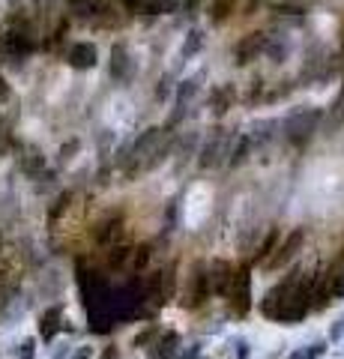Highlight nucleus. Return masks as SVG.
Segmentation results:
<instances>
[{
    "label": "nucleus",
    "instance_id": "31",
    "mask_svg": "<svg viewBox=\"0 0 344 359\" xmlns=\"http://www.w3.org/2000/svg\"><path fill=\"white\" fill-rule=\"evenodd\" d=\"M78 150H81V141H78V138H69V141H66L63 147H60V162H69Z\"/></svg>",
    "mask_w": 344,
    "mask_h": 359
},
{
    "label": "nucleus",
    "instance_id": "24",
    "mask_svg": "<svg viewBox=\"0 0 344 359\" xmlns=\"http://www.w3.org/2000/svg\"><path fill=\"white\" fill-rule=\"evenodd\" d=\"M129 252H132V245L126 243H114V245H108V255H105V266L108 269H126V261H129Z\"/></svg>",
    "mask_w": 344,
    "mask_h": 359
},
{
    "label": "nucleus",
    "instance_id": "41",
    "mask_svg": "<svg viewBox=\"0 0 344 359\" xmlns=\"http://www.w3.org/2000/svg\"><path fill=\"white\" fill-rule=\"evenodd\" d=\"M198 353H201V344H192V347L186 351V356H180V359H195Z\"/></svg>",
    "mask_w": 344,
    "mask_h": 359
},
{
    "label": "nucleus",
    "instance_id": "18",
    "mask_svg": "<svg viewBox=\"0 0 344 359\" xmlns=\"http://www.w3.org/2000/svg\"><path fill=\"white\" fill-rule=\"evenodd\" d=\"M177 297V264H168L165 269H159V309L168 306Z\"/></svg>",
    "mask_w": 344,
    "mask_h": 359
},
{
    "label": "nucleus",
    "instance_id": "29",
    "mask_svg": "<svg viewBox=\"0 0 344 359\" xmlns=\"http://www.w3.org/2000/svg\"><path fill=\"white\" fill-rule=\"evenodd\" d=\"M156 335H159V327H156V323H150L147 330H144V332H138L135 339H132V347H147L153 339H156Z\"/></svg>",
    "mask_w": 344,
    "mask_h": 359
},
{
    "label": "nucleus",
    "instance_id": "39",
    "mask_svg": "<svg viewBox=\"0 0 344 359\" xmlns=\"http://www.w3.org/2000/svg\"><path fill=\"white\" fill-rule=\"evenodd\" d=\"M117 356H120V347H117V344H108L99 359H117Z\"/></svg>",
    "mask_w": 344,
    "mask_h": 359
},
{
    "label": "nucleus",
    "instance_id": "44",
    "mask_svg": "<svg viewBox=\"0 0 344 359\" xmlns=\"http://www.w3.org/2000/svg\"><path fill=\"white\" fill-rule=\"evenodd\" d=\"M287 359H303V351H294V353L287 356Z\"/></svg>",
    "mask_w": 344,
    "mask_h": 359
},
{
    "label": "nucleus",
    "instance_id": "22",
    "mask_svg": "<svg viewBox=\"0 0 344 359\" xmlns=\"http://www.w3.org/2000/svg\"><path fill=\"white\" fill-rule=\"evenodd\" d=\"M72 201H75V192H72V189H66V192H60L57 198H54V204L48 207V224H51V228L66 216V212H69Z\"/></svg>",
    "mask_w": 344,
    "mask_h": 359
},
{
    "label": "nucleus",
    "instance_id": "10",
    "mask_svg": "<svg viewBox=\"0 0 344 359\" xmlns=\"http://www.w3.org/2000/svg\"><path fill=\"white\" fill-rule=\"evenodd\" d=\"M123 231H126V222H123L120 212H114V216H105L93 228V240H96V245H105V249H108V245H114V243L123 240Z\"/></svg>",
    "mask_w": 344,
    "mask_h": 359
},
{
    "label": "nucleus",
    "instance_id": "38",
    "mask_svg": "<svg viewBox=\"0 0 344 359\" xmlns=\"http://www.w3.org/2000/svg\"><path fill=\"white\" fill-rule=\"evenodd\" d=\"M237 356H240V359H249V356H252V351H249V341L237 339Z\"/></svg>",
    "mask_w": 344,
    "mask_h": 359
},
{
    "label": "nucleus",
    "instance_id": "13",
    "mask_svg": "<svg viewBox=\"0 0 344 359\" xmlns=\"http://www.w3.org/2000/svg\"><path fill=\"white\" fill-rule=\"evenodd\" d=\"M132 72V60H129V51L123 42H114L111 45V63H108V75L114 78V81H126Z\"/></svg>",
    "mask_w": 344,
    "mask_h": 359
},
{
    "label": "nucleus",
    "instance_id": "42",
    "mask_svg": "<svg viewBox=\"0 0 344 359\" xmlns=\"http://www.w3.org/2000/svg\"><path fill=\"white\" fill-rule=\"evenodd\" d=\"M156 96H159V99H165V96H168V78H165V81L156 87Z\"/></svg>",
    "mask_w": 344,
    "mask_h": 359
},
{
    "label": "nucleus",
    "instance_id": "34",
    "mask_svg": "<svg viewBox=\"0 0 344 359\" xmlns=\"http://www.w3.org/2000/svg\"><path fill=\"white\" fill-rule=\"evenodd\" d=\"M344 339V314L341 318L332 323V330H329V344H336V341H341Z\"/></svg>",
    "mask_w": 344,
    "mask_h": 359
},
{
    "label": "nucleus",
    "instance_id": "14",
    "mask_svg": "<svg viewBox=\"0 0 344 359\" xmlns=\"http://www.w3.org/2000/svg\"><path fill=\"white\" fill-rule=\"evenodd\" d=\"M234 102H237V90H234V84H219V87L209 90V111H213L216 117H225Z\"/></svg>",
    "mask_w": 344,
    "mask_h": 359
},
{
    "label": "nucleus",
    "instance_id": "9",
    "mask_svg": "<svg viewBox=\"0 0 344 359\" xmlns=\"http://www.w3.org/2000/svg\"><path fill=\"white\" fill-rule=\"evenodd\" d=\"M207 269H209V282H213V294L228 297L231 285H234V278H237V266L225 261V257H216V261L207 264Z\"/></svg>",
    "mask_w": 344,
    "mask_h": 359
},
{
    "label": "nucleus",
    "instance_id": "21",
    "mask_svg": "<svg viewBox=\"0 0 344 359\" xmlns=\"http://www.w3.org/2000/svg\"><path fill=\"white\" fill-rule=\"evenodd\" d=\"M204 42H207V36H204V30L201 27H192L186 33V39H183V45H180V57L183 60H192L195 54H201V48H204Z\"/></svg>",
    "mask_w": 344,
    "mask_h": 359
},
{
    "label": "nucleus",
    "instance_id": "40",
    "mask_svg": "<svg viewBox=\"0 0 344 359\" xmlns=\"http://www.w3.org/2000/svg\"><path fill=\"white\" fill-rule=\"evenodd\" d=\"M180 6L186 9V13H195V9L201 6V0H180Z\"/></svg>",
    "mask_w": 344,
    "mask_h": 359
},
{
    "label": "nucleus",
    "instance_id": "43",
    "mask_svg": "<svg viewBox=\"0 0 344 359\" xmlns=\"http://www.w3.org/2000/svg\"><path fill=\"white\" fill-rule=\"evenodd\" d=\"M69 351H72V347H69V344H63V347H60V351H57V353H54V359H69Z\"/></svg>",
    "mask_w": 344,
    "mask_h": 359
},
{
    "label": "nucleus",
    "instance_id": "6",
    "mask_svg": "<svg viewBox=\"0 0 344 359\" xmlns=\"http://www.w3.org/2000/svg\"><path fill=\"white\" fill-rule=\"evenodd\" d=\"M303 243H305V228H294V231L284 237V243H282V245H275L273 255L266 257V261H263L261 266H263V269H270V273H275V269L287 266V264H291L294 257L299 255V249H303Z\"/></svg>",
    "mask_w": 344,
    "mask_h": 359
},
{
    "label": "nucleus",
    "instance_id": "46",
    "mask_svg": "<svg viewBox=\"0 0 344 359\" xmlns=\"http://www.w3.org/2000/svg\"><path fill=\"white\" fill-rule=\"evenodd\" d=\"M341 45H344V39H341Z\"/></svg>",
    "mask_w": 344,
    "mask_h": 359
},
{
    "label": "nucleus",
    "instance_id": "3",
    "mask_svg": "<svg viewBox=\"0 0 344 359\" xmlns=\"http://www.w3.org/2000/svg\"><path fill=\"white\" fill-rule=\"evenodd\" d=\"M234 135H237V132H228V129H213V132H209V138L201 144V150H198V165H201L204 171H207V168L225 165Z\"/></svg>",
    "mask_w": 344,
    "mask_h": 359
},
{
    "label": "nucleus",
    "instance_id": "30",
    "mask_svg": "<svg viewBox=\"0 0 344 359\" xmlns=\"http://www.w3.org/2000/svg\"><path fill=\"white\" fill-rule=\"evenodd\" d=\"M326 351H329V341L320 339V341H315V344L303 347V359H320V356H324Z\"/></svg>",
    "mask_w": 344,
    "mask_h": 359
},
{
    "label": "nucleus",
    "instance_id": "45",
    "mask_svg": "<svg viewBox=\"0 0 344 359\" xmlns=\"http://www.w3.org/2000/svg\"><path fill=\"white\" fill-rule=\"evenodd\" d=\"M0 36H4V27H0Z\"/></svg>",
    "mask_w": 344,
    "mask_h": 359
},
{
    "label": "nucleus",
    "instance_id": "16",
    "mask_svg": "<svg viewBox=\"0 0 344 359\" xmlns=\"http://www.w3.org/2000/svg\"><path fill=\"white\" fill-rule=\"evenodd\" d=\"M177 344H180V332H174V330L159 332L156 335V344L150 347L147 359H174L177 356Z\"/></svg>",
    "mask_w": 344,
    "mask_h": 359
},
{
    "label": "nucleus",
    "instance_id": "27",
    "mask_svg": "<svg viewBox=\"0 0 344 359\" xmlns=\"http://www.w3.org/2000/svg\"><path fill=\"white\" fill-rule=\"evenodd\" d=\"M270 129H279V123L275 120H261V123H254L252 126V132H249V138H252V144H263L266 138H270Z\"/></svg>",
    "mask_w": 344,
    "mask_h": 359
},
{
    "label": "nucleus",
    "instance_id": "11",
    "mask_svg": "<svg viewBox=\"0 0 344 359\" xmlns=\"http://www.w3.org/2000/svg\"><path fill=\"white\" fill-rule=\"evenodd\" d=\"M66 63L78 72L93 69V66L99 63V48L93 42H75V45H69V51H66Z\"/></svg>",
    "mask_w": 344,
    "mask_h": 359
},
{
    "label": "nucleus",
    "instance_id": "33",
    "mask_svg": "<svg viewBox=\"0 0 344 359\" xmlns=\"http://www.w3.org/2000/svg\"><path fill=\"white\" fill-rule=\"evenodd\" d=\"M18 356L21 359H33V356H36V339H25V341H21Z\"/></svg>",
    "mask_w": 344,
    "mask_h": 359
},
{
    "label": "nucleus",
    "instance_id": "25",
    "mask_svg": "<svg viewBox=\"0 0 344 359\" xmlns=\"http://www.w3.org/2000/svg\"><path fill=\"white\" fill-rule=\"evenodd\" d=\"M263 54H270L275 63H282V60H287V54H291V42H287V36H270V33H266Z\"/></svg>",
    "mask_w": 344,
    "mask_h": 359
},
{
    "label": "nucleus",
    "instance_id": "8",
    "mask_svg": "<svg viewBox=\"0 0 344 359\" xmlns=\"http://www.w3.org/2000/svg\"><path fill=\"white\" fill-rule=\"evenodd\" d=\"M263 45H266V33L263 30L246 33V36L234 45V63L237 66H249L252 60H258L263 54Z\"/></svg>",
    "mask_w": 344,
    "mask_h": 359
},
{
    "label": "nucleus",
    "instance_id": "4",
    "mask_svg": "<svg viewBox=\"0 0 344 359\" xmlns=\"http://www.w3.org/2000/svg\"><path fill=\"white\" fill-rule=\"evenodd\" d=\"M213 297V282H209V269H207V261H198L192 266V276H188V287L183 294V306L186 309H201L204 302Z\"/></svg>",
    "mask_w": 344,
    "mask_h": 359
},
{
    "label": "nucleus",
    "instance_id": "1",
    "mask_svg": "<svg viewBox=\"0 0 344 359\" xmlns=\"http://www.w3.org/2000/svg\"><path fill=\"white\" fill-rule=\"evenodd\" d=\"M312 273L291 269L279 285H273L261 299V314L279 323H299L312 311Z\"/></svg>",
    "mask_w": 344,
    "mask_h": 359
},
{
    "label": "nucleus",
    "instance_id": "15",
    "mask_svg": "<svg viewBox=\"0 0 344 359\" xmlns=\"http://www.w3.org/2000/svg\"><path fill=\"white\" fill-rule=\"evenodd\" d=\"M153 249H156V243H138V245H132L129 261H126V273L141 276L144 269L150 266V261H153Z\"/></svg>",
    "mask_w": 344,
    "mask_h": 359
},
{
    "label": "nucleus",
    "instance_id": "7",
    "mask_svg": "<svg viewBox=\"0 0 344 359\" xmlns=\"http://www.w3.org/2000/svg\"><path fill=\"white\" fill-rule=\"evenodd\" d=\"M0 48H4V54H9V57H27V54L36 51V39H33L30 30H18V27H9L4 36H0Z\"/></svg>",
    "mask_w": 344,
    "mask_h": 359
},
{
    "label": "nucleus",
    "instance_id": "19",
    "mask_svg": "<svg viewBox=\"0 0 344 359\" xmlns=\"http://www.w3.org/2000/svg\"><path fill=\"white\" fill-rule=\"evenodd\" d=\"M320 126L326 129V135H336L344 126V87H341V93L336 96V102L326 108V114H324V120H320Z\"/></svg>",
    "mask_w": 344,
    "mask_h": 359
},
{
    "label": "nucleus",
    "instance_id": "32",
    "mask_svg": "<svg viewBox=\"0 0 344 359\" xmlns=\"http://www.w3.org/2000/svg\"><path fill=\"white\" fill-rule=\"evenodd\" d=\"M120 4H123V9L126 13H147V0H120Z\"/></svg>",
    "mask_w": 344,
    "mask_h": 359
},
{
    "label": "nucleus",
    "instance_id": "37",
    "mask_svg": "<svg viewBox=\"0 0 344 359\" xmlns=\"http://www.w3.org/2000/svg\"><path fill=\"white\" fill-rule=\"evenodd\" d=\"M69 359H93V347H87V344H84V347H78V351H75Z\"/></svg>",
    "mask_w": 344,
    "mask_h": 359
},
{
    "label": "nucleus",
    "instance_id": "17",
    "mask_svg": "<svg viewBox=\"0 0 344 359\" xmlns=\"http://www.w3.org/2000/svg\"><path fill=\"white\" fill-rule=\"evenodd\" d=\"M252 138H249V132L242 135V132H237L234 135V141H231V150H228V159H225V165H231V168H240L242 162L249 159V153H252Z\"/></svg>",
    "mask_w": 344,
    "mask_h": 359
},
{
    "label": "nucleus",
    "instance_id": "5",
    "mask_svg": "<svg viewBox=\"0 0 344 359\" xmlns=\"http://www.w3.org/2000/svg\"><path fill=\"white\" fill-rule=\"evenodd\" d=\"M231 311L237 314V318H246V314L252 311V264H240L237 266V278L234 285H231Z\"/></svg>",
    "mask_w": 344,
    "mask_h": 359
},
{
    "label": "nucleus",
    "instance_id": "12",
    "mask_svg": "<svg viewBox=\"0 0 344 359\" xmlns=\"http://www.w3.org/2000/svg\"><path fill=\"white\" fill-rule=\"evenodd\" d=\"M60 330H63V306L57 302V306H48L46 311H42V318H39V339L51 344L54 339H57Z\"/></svg>",
    "mask_w": 344,
    "mask_h": 359
},
{
    "label": "nucleus",
    "instance_id": "35",
    "mask_svg": "<svg viewBox=\"0 0 344 359\" xmlns=\"http://www.w3.org/2000/svg\"><path fill=\"white\" fill-rule=\"evenodd\" d=\"M177 224V201H171L168 204V212H165V233H171Z\"/></svg>",
    "mask_w": 344,
    "mask_h": 359
},
{
    "label": "nucleus",
    "instance_id": "26",
    "mask_svg": "<svg viewBox=\"0 0 344 359\" xmlns=\"http://www.w3.org/2000/svg\"><path fill=\"white\" fill-rule=\"evenodd\" d=\"M234 9H237V0H213L209 18H213V25H225V21L234 15Z\"/></svg>",
    "mask_w": 344,
    "mask_h": 359
},
{
    "label": "nucleus",
    "instance_id": "28",
    "mask_svg": "<svg viewBox=\"0 0 344 359\" xmlns=\"http://www.w3.org/2000/svg\"><path fill=\"white\" fill-rule=\"evenodd\" d=\"M180 9V0H147V15H171Z\"/></svg>",
    "mask_w": 344,
    "mask_h": 359
},
{
    "label": "nucleus",
    "instance_id": "36",
    "mask_svg": "<svg viewBox=\"0 0 344 359\" xmlns=\"http://www.w3.org/2000/svg\"><path fill=\"white\" fill-rule=\"evenodd\" d=\"M9 99H13V87H9V81L0 75V105H6Z\"/></svg>",
    "mask_w": 344,
    "mask_h": 359
},
{
    "label": "nucleus",
    "instance_id": "20",
    "mask_svg": "<svg viewBox=\"0 0 344 359\" xmlns=\"http://www.w3.org/2000/svg\"><path fill=\"white\" fill-rule=\"evenodd\" d=\"M21 171L27 177H39L46 171V156H42L39 147H25L21 150Z\"/></svg>",
    "mask_w": 344,
    "mask_h": 359
},
{
    "label": "nucleus",
    "instance_id": "23",
    "mask_svg": "<svg viewBox=\"0 0 344 359\" xmlns=\"http://www.w3.org/2000/svg\"><path fill=\"white\" fill-rule=\"evenodd\" d=\"M279 240H282V231H279V228H270V231H266V237H263V243H261V249L254 252V257H252L249 264H252V266H261L266 257L273 255L275 245H279Z\"/></svg>",
    "mask_w": 344,
    "mask_h": 359
},
{
    "label": "nucleus",
    "instance_id": "2",
    "mask_svg": "<svg viewBox=\"0 0 344 359\" xmlns=\"http://www.w3.org/2000/svg\"><path fill=\"white\" fill-rule=\"evenodd\" d=\"M320 120H324V111L320 108H296V111H291V114L284 117L282 135L291 144H296V147H303V144L320 129Z\"/></svg>",
    "mask_w": 344,
    "mask_h": 359
}]
</instances>
